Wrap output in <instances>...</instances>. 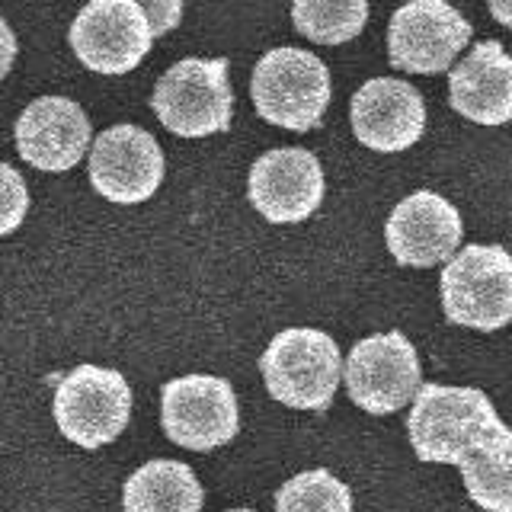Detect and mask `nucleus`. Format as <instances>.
<instances>
[{"instance_id":"obj_17","label":"nucleus","mask_w":512,"mask_h":512,"mask_svg":"<svg viewBox=\"0 0 512 512\" xmlns=\"http://www.w3.org/2000/svg\"><path fill=\"white\" fill-rule=\"evenodd\" d=\"M125 512H202L205 493L183 461L154 458L125 480Z\"/></svg>"},{"instance_id":"obj_15","label":"nucleus","mask_w":512,"mask_h":512,"mask_svg":"<svg viewBox=\"0 0 512 512\" xmlns=\"http://www.w3.org/2000/svg\"><path fill=\"white\" fill-rule=\"evenodd\" d=\"M16 151L29 167L64 173L90 151V119L68 96H39L16 119Z\"/></svg>"},{"instance_id":"obj_7","label":"nucleus","mask_w":512,"mask_h":512,"mask_svg":"<svg viewBox=\"0 0 512 512\" xmlns=\"http://www.w3.org/2000/svg\"><path fill=\"white\" fill-rule=\"evenodd\" d=\"M352 404L372 416H388L407 407L423 384L416 346L400 330L365 336L349 349L343 365Z\"/></svg>"},{"instance_id":"obj_3","label":"nucleus","mask_w":512,"mask_h":512,"mask_svg":"<svg viewBox=\"0 0 512 512\" xmlns=\"http://www.w3.org/2000/svg\"><path fill=\"white\" fill-rule=\"evenodd\" d=\"M266 391L285 407L327 410L343 378V356L333 336L314 327H288L260 356Z\"/></svg>"},{"instance_id":"obj_20","label":"nucleus","mask_w":512,"mask_h":512,"mask_svg":"<svg viewBox=\"0 0 512 512\" xmlns=\"http://www.w3.org/2000/svg\"><path fill=\"white\" fill-rule=\"evenodd\" d=\"M276 512H352V493L327 468L301 471L279 487Z\"/></svg>"},{"instance_id":"obj_14","label":"nucleus","mask_w":512,"mask_h":512,"mask_svg":"<svg viewBox=\"0 0 512 512\" xmlns=\"http://www.w3.org/2000/svg\"><path fill=\"white\" fill-rule=\"evenodd\" d=\"M352 132L365 148L397 154L413 148L426 128V103L420 90L397 77H372L352 96Z\"/></svg>"},{"instance_id":"obj_12","label":"nucleus","mask_w":512,"mask_h":512,"mask_svg":"<svg viewBox=\"0 0 512 512\" xmlns=\"http://www.w3.org/2000/svg\"><path fill=\"white\" fill-rule=\"evenodd\" d=\"M247 196L272 224L311 218L324 202V167L304 148H276L256 157L250 167Z\"/></svg>"},{"instance_id":"obj_10","label":"nucleus","mask_w":512,"mask_h":512,"mask_svg":"<svg viewBox=\"0 0 512 512\" xmlns=\"http://www.w3.org/2000/svg\"><path fill=\"white\" fill-rule=\"evenodd\" d=\"M68 39L77 61L106 77L135 71L154 45L148 16L132 0H90L74 16Z\"/></svg>"},{"instance_id":"obj_22","label":"nucleus","mask_w":512,"mask_h":512,"mask_svg":"<svg viewBox=\"0 0 512 512\" xmlns=\"http://www.w3.org/2000/svg\"><path fill=\"white\" fill-rule=\"evenodd\" d=\"M132 4L148 16L151 36H167L170 29L180 26L183 20V0H132Z\"/></svg>"},{"instance_id":"obj_4","label":"nucleus","mask_w":512,"mask_h":512,"mask_svg":"<svg viewBox=\"0 0 512 512\" xmlns=\"http://www.w3.org/2000/svg\"><path fill=\"white\" fill-rule=\"evenodd\" d=\"M442 311L484 333L512 324V253L500 244L461 247L442 269Z\"/></svg>"},{"instance_id":"obj_6","label":"nucleus","mask_w":512,"mask_h":512,"mask_svg":"<svg viewBox=\"0 0 512 512\" xmlns=\"http://www.w3.org/2000/svg\"><path fill=\"white\" fill-rule=\"evenodd\" d=\"M132 416V388L116 368L77 365L55 388V423L77 448H103Z\"/></svg>"},{"instance_id":"obj_18","label":"nucleus","mask_w":512,"mask_h":512,"mask_svg":"<svg viewBox=\"0 0 512 512\" xmlns=\"http://www.w3.org/2000/svg\"><path fill=\"white\" fill-rule=\"evenodd\" d=\"M464 490L487 512H512V429L503 423L461 464Z\"/></svg>"},{"instance_id":"obj_16","label":"nucleus","mask_w":512,"mask_h":512,"mask_svg":"<svg viewBox=\"0 0 512 512\" xmlns=\"http://www.w3.org/2000/svg\"><path fill=\"white\" fill-rule=\"evenodd\" d=\"M448 103L477 125L512 122V55L490 39L477 42L448 74Z\"/></svg>"},{"instance_id":"obj_11","label":"nucleus","mask_w":512,"mask_h":512,"mask_svg":"<svg viewBox=\"0 0 512 512\" xmlns=\"http://www.w3.org/2000/svg\"><path fill=\"white\" fill-rule=\"evenodd\" d=\"M167 160L151 132L138 125H112L90 148V183L116 205H138L164 183Z\"/></svg>"},{"instance_id":"obj_19","label":"nucleus","mask_w":512,"mask_h":512,"mask_svg":"<svg viewBox=\"0 0 512 512\" xmlns=\"http://www.w3.org/2000/svg\"><path fill=\"white\" fill-rule=\"evenodd\" d=\"M292 23L317 45H343L368 23V0H292Z\"/></svg>"},{"instance_id":"obj_25","label":"nucleus","mask_w":512,"mask_h":512,"mask_svg":"<svg viewBox=\"0 0 512 512\" xmlns=\"http://www.w3.org/2000/svg\"><path fill=\"white\" fill-rule=\"evenodd\" d=\"M228 512H256V509H228Z\"/></svg>"},{"instance_id":"obj_8","label":"nucleus","mask_w":512,"mask_h":512,"mask_svg":"<svg viewBox=\"0 0 512 512\" xmlns=\"http://www.w3.org/2000/svg\"><path fill=\"white\" fill-rule=\"evenodd\" d=\"M160 423L167 439L189 452H212L228 445L240 429L237 394L228 378L183 375L160 391Z\"/></svg>"},{"instance_id":"obj_5","label":"nucleus","mask_w":512,"mask_h":512,"mask_svg":"<svg viewBox=\"0 0 512 512\" xmlns=\"http://www.w3.org/2000/svg\"><path fill=\"white\" fill-rule=\"evenodd\" d=\"M151 106L160 125L180 138H205L231 128L234 93L228 58H183L157 80Z\"/></svg>"},{"instance_id":"obj_13","label":"nucleus","mask_w":512,"mask_h":512,"mask_svg":"<svg viewBox=\"0 0 512 512\" xmlns=\"http://www.w3.org/2000/svg\"><path fill=\"white\" fill-rule=\"evenodd\" d=\"M461 212L439 192H410L407 199L394 205L384 224V240L400 266L429 269L436 263H448L461 247Z\"/></svg>"},{"instance_id":"obj_9","label":"nucleus","mask_w":512,"mask_h":512,"mask_svg":"<svg viewBox=\"0 0 512 512\" xmlns=\"http://www.w3.org/2000/svg\"><path fill=\"white\" fill-rule=\"evenodd\" d=\"M471 42V23L448 0H410L388 26V58L407 74H442Z\"/></svg>"},{"instance_id":"obj_23","label":"nucleus","mask_w":512,"mask_h":512,"mask_svg":"<svg viewBox=\"0 0 512 512\" xmlns=\"http://www.w3.org/2000/svg\"><path fill=\"white\" fill-rule=\"evenodd\" d=\"M16 61V36L13 29L7 26V20L0 16V80H4Z\"/></svg>"},{"instance_id":"obj_24","label":"nucleus","mask_w":512,"mask_h":512,"mask_svg":"<svg viewBox=\"0 0 512 512\" xmlns=\"http://www.w3.org/2000/svg\"><path fill=\"white\" fill-rule=\"evenodd\" d=\"M490 13H493L496 23L512 29V0H490Z\"/></svg>"},{"instance_id":"obj_21","label":"nucleus","mask_w":512,"mask_h":512,"mask_svg":"<svg viewBox=\"0 0 512 512\" xmlns=\"http://www.w3.org/2000/svg\"><path fill=\"white\" fill-rule=\"evenodd\" d=\"M29 212V189L26 180L10 164L0 160V237L13 234Z\"/></svg>"},{"instance_id":"obj_1","label":"nucleus","mask_w":512,"mask_h":512,"mask_svg":"<svg viewBox=\"0 0 512 512\" xmlns=\"http://www.w3.org/2000/svg\"><path fill=\"white\" fill-rule=\"evenodd\" d=\"M496 426L503 420L484 391L436 381L420 384L407 420L413 452L429 464H461Z\"/></svg>"},{"instance_id":"obj_2","label":"nucleus","mask_w":512,"mask_h":512,"mask_svg":"<svg viewBox=\"0 0 512 512\" xmlns=\"http://www.w3.org/2000/svg\"><path fill=\"white\" fill-rule=\"evenodd\" d=\"M250 96L256 112L288 132H311L330 106L333 84L327 64L304 48H272L253 68Z\"/></svg>"}]
</instances>
